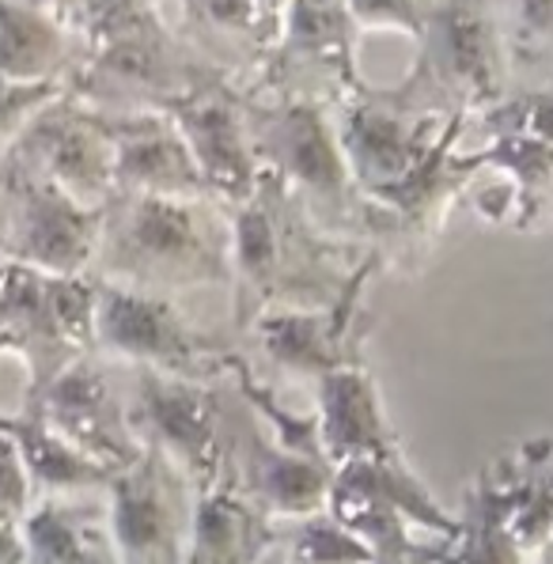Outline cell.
<instances>
[{
	"mask_svg": "<svg viewBox=\"0 0 553 564\" xmlns=\"http://www.w3.org/2000/svg\"><path fill=\"white\" fill-rule=\"evenodd\" d=\"M376 273L379 265L371 258L365 273L349 284V292L330 311H270V315L254 318L247 334L258 337L262 352L276 368L315 387L341 364L365 357V292Z\"/></svg>",
	"mask_w": 553,
	"mask_h": 564,
	"instance_id": "obj_18",
	"label": "cell"
},
{
	"mask_svg": "<svg viewBox=\"0 0 553 564\" xmlns=\"http://www.w3.org/2000/svg\"><path fill=\"white\" fill-rule=\"evenodd\" d=\"M34 4H42V8H50V12L54 15H62L68 4H73V0H34Z\"/></svg>",
	"mask_w": 553,
	"mask_h": 564,
	"instance_id": "obj_32",
	"label": "cell"
},
{
	"mask_svg": "<svg viewBox=\"0 0 553 564\" xmlns=\"http://www.w3.org/2000/svg\"><path fill=\"white\" fill-rule=\"evenodd\" d=\"M62 95L65 88H57V84H12L0 76V160L20 141L31 118L39 110H46L54 99H62Z\"/></svg>",
	"mask_w": 553,
	"mask_h": 564,
	"instance_id": "obj_28",
	"label": "cell"
},
{
	"mask_svg": "<svg viewBox=\"0 0 553 564\" xmlns=\"http://www.w3.org/2000/svg\"><path fill=\"white\" fill-rule=\"evenodd\" d=\"M91 276L167 300L186 289L231 284L228 216L213 202L115 194L102 208Z\"/></svg>",
	"mask_w": 553,
	"mask_h": 564,
	"instance_id": "obj_2",
	"label": "cell"
},
{
	"mask_svg": "<svg viewBox=\"0 0 553 564\" xmlns=\"http://www.w3.org/2000/svg\"><path fill=\"white\" fill-rule=\"evenodd\" d=\"M0 564H28V550H23L20 527L0 523Z\"/></svg>",
	"mask_w": 553,
	"mask_h": 564,
	"instance_id": "obj_31",
	"label": "cell"
},
{
	"mask_svg": "<svg viewBox=\"0 0 553 564\" xmlns=\"http://www.w3.org/2000/svg\"><path fill=\"white\" fill-rule=\"evenodd\" d=\"M224 216L243 334L270 311H330L371 262L365 247L323 236L270 171H258L250 202Z\"/></svg>",
	"mask_w": 553,
	"mask_h": 564,
	"instance_id": "obj_1",
	"label": "cell"
},
{
	"mask_svg": "<svg viewBox=\"0 0 553 564\" xmlns=\"http://www.w3.org/2000/svg\"><path fill=\"white\" fill-rule=\"evenodd\" d=\"M463 121L466 118L447 121L436 149L413 175L365 197V250L376 258L379 273L383 269H402V273L421 269L444 231L452 205L470 186V178L486 167L481 152H455Z\"/></svg>",
	"mask_w": 553,
	"mask_h": 564,
	"instance_id": "obj_7",
	"label": "cell"
},
{
	"mask_svg": "<svg viewBox=\"0 0 553 564\" xmlns=\"http://www.w3.org/2000/svg\"><path fill=\"white\" fill-rule=\"evenodd\" d=\"M243 121L254 160L281 182L323 236L365 247V197L345 163L334 107L281 95H247Z\"/></svg>",
	"mask_w": 553,
	"mask_h": 564,
	"instance_id": "obj_3",
	"label": "cell"
},
{
	"mask_svg": "<svg viewBox=\"0 0 553 564\" xmlns=\"http://www.w3.org/2000/svg\"><path fill=\"white\" fill-rule=\"evenodd\" d=\"M447 121L399 115L371 88L338 102L334 107V129H338L345 163H349V175L357 182L360 197L413 175L436 149Z\"/></svg>",
	"mask_w": 553,
	"mask_h": 564,
	"instance_id": "obj_19",
	"label": "cell"
},
{
	"mask_svg": "<svg viewBox=\"0 0 553 564\" xmlns=\"http://www.w3.org/2000/svg\"><path fill=\"white\" fill-rule=\"evenodd\" d=\"M95 352V276H50L0 262V357L28 368V390L46 387Z\"/></svg>",
	"mask_w": 553,
	"mask_h": 564,
	"instance_id": "obj_6",
	"label": "cell"
},
{
	"mask_svg": "<svg viewBox=\"0 0 553 564\" xmlns=\"http://www.w3.org/2000/svg\"><path fill=\"white\" fill-rule=\"evenodd\" d=\"M413 73L379 91L387 107L410 118H466L505 99L508 42L505 0H436L421 31Z\"/></svg>",
	"mask_w": 553,
	"mask_h": 564,
	"instance_id": "obj_4",
	"label": "cell"
},
{
	"mask_svg": "<svg viewBox=\"0 0 553 564\" xmlns=\"http://www.w3.org/2000/svg\"><path fill=\"white\" fill-rule=\"evenodd\" d=\"M0 171L46 182L84 208H107L115 197V141L107 118L62 95L31 118L0 160Z\"/></svg>",
	"mask_w": 553,
	"mask_h": 564,
	"instance_id": "obj_11",
	"label": "cell"
},
{
	"mask_svg": "<svg viewBox=\"0 0 553 564\" xmlns=\"http://www.w3.org/2000/svg\"><path fill=\"white\" fill-rule=\"evenodd\" d=\"M531 564H553V538H550V542H546V550H542L539 557H534Z\"/></svg>",
	"mask_w": 553,
	"mask_h": 564,
	"instance_id": "obj_33",
	"label": "cell"
},
{
	"mask_svg": "<svg viewBox=\"0 0 553 564\" xmlns=\"http://www.w3.org/2000/svg\"><path fill=\"white\" fill-rule=\"evenodd\" d=\"M243 91L311 99L323 107H338L365 91L357 76V23L345 0H292L281 39L262 65V80Z\"/></svg>",
	"mask_w": 553,
	"mask_h": 564,
	"instance_id": "obj_10",
	"label": "cell"
},
{
	"mask_svg": "<svg viewBox=\"0 0 553 564\" xmlns=\"http://www.w3.org/2000/svg\"><path fill=\"white\" fill-rule=\"evenodd\" d=\"M311 390H315V402H318L315 405L318 444H323V455L334 470L402 451L391 424H387L376 376L368 371L365 357L341 364L338 371L318 379Z\"/></svg>",
	"mask_w": 553,
	"mask_h": 564,
	"instance_id": "obj_21",
	"label": "cell"
},
{
	"mask_svg": "<svg viewBox=\"0 0 553 564\" xmlns=\"http://www.w3.org/2000/svg\"><path fill=\"white\" fill-rule=\"evenodd\" d=\"M0 239H4V194H0Z\"/></svg>",
	"mask_w": 553,
	"mask_h": 564,
	"instance_id": "obj_34",
	"label": "cell"
},
{
	"mask_svg": "<svg viewBox=\"0 0 553 564\" xmlns=\"http://www.w3.org/2000/svg\"><path fill=\"white\" fill-rule=\"evenodd\" d=\"M107 527L118 564H183L194 519V489L155 451L110 477Z\"/></svg>",
	"mask_w": 553,
	"mask_h": 564,
	"instance_id": "obj_13",
	"label": "cell"
},
{
	"mask_svg": "<svg viewBox=\"0 0 553 564\" xmlns=\"http://www.w3.org/2000/svg\"><path fill=\"white\" fill-rule=\"evenodd\" d=\"M345 8H349L357 31L394 28V31H405V34H413V39H421L436 0H345Z\"/></svg>",
	"mask_w": 553,
	"mask_h": 564,
	"instance_id": "obj_29",
	"label": "cell"
},
{
	"mask_svg": "<svg viewBox=\"0 0 553 564\" xmlns=\"http://www.w3.org/2000/svg\"><path fill=\"white\" fill-rule=\"evenodd\" d=\"M4 421H8V436H12L15 451H20L34 505L39 500H80L91 497V492H107L110 477H115L110 470L95 466L91 458L73 451L50 429L31 421L28 413L4 416Z\"/></svg>",
	"mask_w": 553,
	"mask_h": 564,
	"instance_id": "obj_25",
	"label": "cell"
},
{
	"mask_svg": "<svg viewBox=\"0 0 553 564\" xmlns=\"http://www.w3.org/2000/svg\"><path fill=\"white\" fill-rule=\"evenodd\" d=\"M95 352L129 364L133 371L213 383L228 376L236 352L197 329L167 296L95 281Z\"/></svg>",
	"mask_w": 553,
	"mask_h": 564,
	"instance_id": "obj_8",
	"label": "cell"
},
{
	"mask_svg": "<svg viewBox=\"0 0 553 564\" xmlns=\"http://www.w3.org/2000/svg\"><path fill=\"white\" fill-rule=\"evenodd\" d=\"M334 466L326 458L296 455L270 436L258 416H231L228 477L270 523H304L330 505Z\"/></svg>",
	"mask_w": 553,
	"mask_h": 564,
	"instance_id": "obj_17",
	"label": "cell"
},
{
	"mask_svg": "<svg viewBox=\"0 0 553 564\" xmlns=\"http://www.w3.org/2000/svg\"><path fill=\"white\" fill-rule=\"evenodd\" d=\"M289 545L292 564H371L365 542L345 531L338 519H330L326 511L292 527Z\"/></svg>",
	"mask_w": 553,
	"mask_h": 564,
	"instance_id": "obj_27",
	"label": "cell"
},
{
	"mask_svg": "<svg viewBox=\"0 0 553 564\" xmlns=\"http://www.w3.org/2000/svg\"><path fill=\"white\" fill-rule=\"evenodd\" d=\"M115 141V194L209 202L194 155L167 115L107 118Z\"/></svg>",
	"mask_w": 553,
	"mask_h": 564,
	"instance_id": "obj_20",
	"label": "cell"
},
{
	"mask_svg": "<svg viewBox=\"0 0 553 564\" xmlns=\"http://www.w3.org/2000/svg\"><path fill=\"white\" fill-rule=\"evenodd\" d=\"M84 46L50 8L0 0V76L12 84H57L73 76Z\"/></svg>",
	"mask_w": 553,
	"mask_h": 564,
	"instance_id": "obj_23",
	"label": "cell"
},
{
	"mask_svg": "<svg viewBox=\"0 0 553 564\" xmlns=\"http://www.w3.org/2000/svg\"><path fill=\"white\" fill-rule=\"evenodd\" d=\"M28 564H118L107 505L39 500L20 523Z\"/></svg>",
	"mask_w": 553,
	"mask_h": 564,
	"instance_id": "obj_24",
	"label": "cell"
},
{
	"mask_svg": "<svg viewBox=\"0 0 553 564\" xmlns=\"http://www.w3.org/2000/svg\"><path fill=\"white\" fill-rule=\"evenodd\" d=\"M133 424L141 447L155 451L167 466L183 474V481L197 492H209L228 477L231 455V413L213 383L133 371Z\"/></svg>",
	"mask_w": 553,
	"mask_h": 564,
	"instance_id": "obj_9",
	"label": "cell"
},
{
	"mask_svg": "<svg viewBox=\"0 0 553 564\" xmlns=\"http://www.w3.org/2000/svg\"><path fill=\"white\" fill-rule=\"evenodd\" d=\"M508 65L553 73V0H505Z\"/></svg>",
	"mask_w": 553,
	"mask_h": 564,
	"instance_id": "obj_26",
	"label": "cell"
},
{
	"mask_svg": "<svg viewBox=\"0 0 553 564\" xmlns=\"http://www.w3.org/2000/svg\"><path fill=\"white\" fill-rule=\"evenodd\" d=\"M163 115L183 133L205 189H209V202L220 213L250 202L262 167L254 160V144H250L243 121V88H236L228 76H213L186 99L171 102Z\"/></svg>",
	"mask_w": 553,
	"mask_h": 564,
	"instance_id": "obj_16",
	"label": "cell"
},
{
	"mask_svg": "<svg viewBox=\"0 0 553 564\" xmlns=\"http://www.w3.org/2000/svg\"><path fill=\"white\" fill-rule=\"evenodd\" d=\"M553 538V440H527L481 466L466 489L459 534L436 564H531Z\"/></svg>",
	"mask_w": 553,
	"mask_h": 564,
	"instance_id": "obj_5",
	"label": "cell"
},
{
	"mask_svg": "<svg viewBox=\"0 0 553 564\" xmlns=\"http://www.w3.org/2000/svg\"><path fill=\"white\" fill-rule=\"evenodd\" d=\"M489 144L481 163L500 167L512 178V194L489 220H512L520 231L553 224V91H527L500 99L481 115Z\"/></svg>",
	"mask_w": 553,
	"mask_h": 564,
	"instance_id": "obj_15",
	"label": "cell"
},
{
	"mask_svg": "<svg viewBox=\"0 0 553 564\" xmlns=\"http://www.w3.org/2000/svg\"><path fill=\"white\" fill-rule=\"evenodd\" d=\"M20 413H28L31 421H39L42 429H50L57 440H65L68 447L110 474L126 470L144 455L129 424V405H122L110 379L102 376L95 352L65 368L46 387L28 390Z\"/></svg>",
	"mask_w": 553,
	"mask_h": 564,
	"instance_id": "obj_14",
	"label": "cell"
},
{
	"mask_svg": "<svg viewBox=\"0 0 553 564\" xmlns=\"http://www.w3.org/2000/svg\"><path fill=\"white\" fill-rule=\"evenodd\" d=\"M276 542H284L281 527L250 505L231 477H224L216 489L194 497L183 564H258Z\"/></svg>",
	"mask_w": 553,
	"mask_h": 564,
	"instance_id": "obj_22",
	"label": "cell"
},
{
	"mask_svg": "<svg viewBox=\"0 0 553 564\" xmlns=\"http://www.w3.org/2000/svg\"><path fill=\"white\" fill-rule=\"evenodd\" d=\"M31 485L23 474L20 451H15L12 436H8V421L0 416V523L20 527L31 511Z\"/></svg>",
	"mask_w": 553,
	"mask_h": 564,
	"instance_id": "obj_30",
	"label": "cell"
},
{
	"mask_svg": "<svg viewBox=\"0 0 553 564\" xmlns=\"http://www.w3.org/2000/svg\"><path fill=\"white\" fill-rule=\"evenodd\" d=\"M4 239L0 262L50 276H91L102 236V208H84L62 189L0 171Z\"/></svg>",
	"mask_w": 553,
	"mask_h": 564,
	"instance_id": "obj_12",
	"label": "cell"
}]
</instances>
